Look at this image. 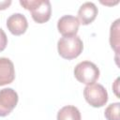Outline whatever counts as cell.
Listing matches in <instances>:
<instances>
[{"mask_svg":"<svg viewBox=\"0 0 120 120\" xmlns=\"http://www.w3.org/2000/svg\"><path fill=\"white\" fill-rule=\"evenodd\" d=\"M20 4L30 10L33 20L38 23H44L51 18L52 6L48 0H21Z\"/></svg>","mask_w":120,"mask_h":120,"instance_id":"cell-1","label":"cell"},{"mask_svg":"<svg viewBox=\"0 0 120 120\" xmlns=\"http://www.w3.org/2000/svg\"><path fill=\"white\" fill-rule=\"evenodd\" d=\"M83 49V43L80 37H63L57 42L58 53L64 59L71 60L78 57Z\"/></svg>","mask_w":120,"mask_h":120,"instance_id":"cell-2","label":"cell"},{"mask_svg":"<svg viewBox=\"0 0 120 120\" xmlns=\"http://www.w3.org/2000/svg\"><path fill=\"white\" fill-rule=\"evenodd\" d=\"M74 76L80 82L89 85L95 83L98 79L99 69L94 63L90 61H82L76 65L74 68Z\"/></svg>","mask_w":120,"mask_h":120,"instance_id":"cell-3","label":"cell"},{"mask_svg":"<svg viewBox=\"0 0 120 120\" xmlns=\"http://www.w3.org/2000/svg\"><path fill=\"white\" fill-rule=\"evenodd\" d=\"M85 100L95 108L104 106L108 101V93L103 85L99 83H92L86 85L83 89Z\"/></svg>","mask_w":120,"mask_h":120,"instance_id":"cell-4","label":"cell"},{"mask_svg":"<svg viewBox=\"0 0 120 120\" xmlns=\"http://www.w3.org/2000/svg\"><path fill=\"white\" fill-rule=\"evenodd\" d=\"M19 100L18 94L12 88L0 90V116H7L16 107Z\"/></svg>","mask_w":120,"mask_h":120,"instance_id":"cell-5","label":"cell"},{"mask_svg":"<svg viewBox=\"0 0 120 120\" xmlns=\"http://www.w3.org/2000/svg\"><path fill=\"white\" fill-rule=\"evenodd\" d=\"M79 20L71 15L62 16L57 22V29L63 37L76 36L79 30Z\"/></svg>","mask_w":120,"mask_h":120,"instance_id":"cell-6","label":"cell"},{"mask_svg":"<svg viewBox=\"0 0 120 120\" xmlns=\"http://www.w3.org/2000/svg\"><path fill=\"white\" fill-rule=\"evenodd\" d=\"M7 27L11 34L15 36H20L26 31L28 27V22L24 15L21 13H14L8 18Z\"/></svg>","mask_w":120,"mask_h":120,"instance_id":"cell-7","label":"cell"},{"mask_svg":"<svg viewBox=\"0 0 120 120\" xmlns=\"http://www.w3.org/2000/svg\"><path fill=\"white\" fill-rule=\"evenodd\" d=\"M15 79V69L12 61L7 57H0V86L11 83Z\"/></svg>","mask_w":120,"mask_h":120,"instance_id":"cell-8","label":"cell"},{"mask_svg":"<svg viewBox=\"0 0 120 120\" xmlns=\"http://www.w3.org/2000/svg\"><path fill=\"white\" fill-rule=\"evenodd\" d=\"M98 8L97 6L92 3V2H86L84 4H82L79 10H78V20L79 22L83 24V25H87L89 23H91L97 17L98 15Z\"/></svg>","mask_w":120,"mask_h":120,"instance_id":"cell-9","label":"cell"},{"mask_svg":"<svg viewBox=\"0 0 120 120\" xmlns=\"http://www.w3.org/2000/svg\"><path fill=\"white\" fill-rule=\"evenodd\" d=\"M57 120H81V113L78 108L68 105L61 108L57 113Z\"/></svg>","mask_w":120,"mask_h":120,"instance_id":"cell-10","label":"cell"},{"mask_svg":"<svg viewBox=\"0 0 120 120\" xmlns=\"http://www.w3.org/2000/svg\"><path fill=\"white\" fill-rule=\"evenodd\" d=\"M110 44L117 54L119 52V20L118 19L111 25Z\"/></svg>","mask_w":120,"mask_h":120,"instance_id":"cell-11","label":"cell"},{"mask_svg":"<svg viewBox=\"0 0 120 120\" xmlns=\"http://www.w3.org/2000/svg\"><path fill=\"white\" fill-rule=\"evenodd\" d=\"M119 108H120L119 102L110 104L106 108L105 112H104V115H105L106 119L107 120H120V118H119Z\"/></svg>","mask_w":120,"mask_h":120,"instance_id":"cell-12","label":"cell"},{"mask_svg":"<svg viewBox=\"0 0 120 120\" xmlns=\"http://www.w3.org/2000/svg\"><path fill=\"white\" fill-rule=\"evenodd\" d=\"M8 44V38L2 28H0V52L4 51Z\"/></svg>","mask_w":120,"mask_h":120,"instance_id":"cell-13","label":"cell"},{"mask_svg":"<svg viewBox=\"0 0 120 120\" xmlns=\"http://www.w3.org/2000/svg\"><path fill=\"white\" fill-rule=\"evenodd\" d=\"M10 5H11V1L10 0H8V1H0V10H4V9L8 8Z\"/></svg>","mask_w":120,"mask_h":120,"instance_id":"cell-14","label":"cell"}]
</instances>
